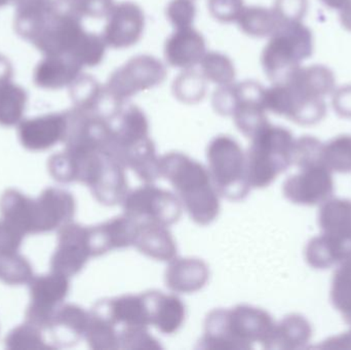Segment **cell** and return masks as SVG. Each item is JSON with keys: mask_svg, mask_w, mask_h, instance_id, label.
<instances>
[{"mask_svg": "<svg viewBox=\"0 0 351 350\" xmlns=\"http://www.w3.org/2000/svg\"><path fill=\"white\" fill-rule=\"evenodd\" d=\"M335 76L323 65L299 67L282 82L264 90L266 110L302 125H315L325 117V97L334 92Z\"/></svg>", "mask_w": 351, "mask_h": 350, "instance_id": "obj_1", "label": "cell"}, {"mask_svg": "<svg viewBox=\"0 0 351 350\" xmlns=\"http://www.w3.org/2000/svg\"><path fill=\"white\" fill-rule=\"evenodd\" d=\"M84 18L62 0H53L28 41L45 55L65 57L82 68L96 67L102 63L107 45L102 35L84 29Z\"/></svg>", "mask_w": 351, "mask_h": 350, "instance_id": "obj_2", "label": "cell"}, {"mask_svg": "<svg viewBox=\"0 0 351 350\" xmlns=\"http://www.w3.org/2000/svg\"><path fill=\"white\" fill-rule=\"evenodd\" d=\"M274 324L265 310L251 305L219 308L206 316L204 336L198 342L202 349L247 350L254 343L264 345L269 340Z\"/></svg>", "mask_w": 351, "mask_h": 350, "instance_id": "obj_3", "label": "cell"}, {"mask_svg": "<svg viewBox=\"0 0 351 350\" xmlns=\"http://www.w3.org/2000/svg\"><path fill=\"white\" fill-rule=\"evenodd\" d=\"M160 176L174 187L190 218L198 225L214 222L220 213L219 193L208 168L181 152H169L160 158Z\"/></svg>", "mask_w": 351, "mask_h": 350, "instance_id": "obj_4", "label": "cell"}, {"mask_svg": "<svg viewBox=\"0 0 351 350\" xmlns=\"http://www.w3.org/2000/svg\"><path fill=\"white\" fill-rule=\"evenodd\" d=\"M251 140L245 153L247 180L252 188H264L293 164L295 140L286 127L269 123Z\"/></svg>", "mask_w": 351, "mask_h": 350, "instance_id": "obj_5", "label": "cell"}, {"mask_svg": "<svg viewBox=\"0 0 351 350\" xmlns=\"http://www.w3.org/2000/svg\"><path fill=\"white\" fill-rule=\"evenodd\" d=\"M313 53V35L301 21H284L270 36L261 64L272 84L284 82Z\"/></svg>", "mask_w": 351, "mask_h": 350, "instance_id": "obj_6", "label": "cell"}, {"mask_svg": "<svg viewBox=\"0 0 351 350\" xmlns=\"http://www.w3.org/2000/svg\"><path fill=\"white\" fill-rule=\"evenodd\" d=\"M208 172L215 189L229 201L245 199L251 191L247 180L245 153L237 140L219 135L206 148Z\"/></svg>", "mask_w": 351, "mask_h": 350, "instance_id": "obj_7", "label": "cell"}, {"mask_svg": "<svg viewBox=\"0 0 351 350\" xmlns=\"http://www.w3.org/2000/svg\"><path fill=\"white\" fill-rule=\"evenodd\" d=\"M264 90L265 88L254 80L221 86L215 90L213 107L222 116H232L239 131L251 139L269 123L264 105Z\"/></svg>", "mask_w": 351, "mask_h": 350, "instance_id": "obj_8", "label": "cell"}, {"mask_svg": "<svg viewBox=\"0 0 351 350\" xmlns=\"http://www.w3.org/2000/svg\"><path fill=\"white\" fill-rule=\"evenodd\" d=\"M167 74L166 66L158 58L149 55H136L111 73L104 88L111 98L125 104V101L140 92L162 84Z\"/></svg>", "mask_w": 351, "mask_h": 350, "instance_id": "obj_9", "label": "cell"}, {"mask_svg": "<svg viewBox=\"0 0 351 350\" xmlns=\"http://www.w3.org/2000/svg\"><path fill=\"white\" fill-rule=\"evenodd\" d=\"M123 215L134 221H152L171 226L179 221L182 205L178 195L152 183L129 190L123 201Z\"/></svg>", "mask_w": 351, "mask_h": 350, "instance_id": "obj_10", "label": "cell"}, {"mask_svg": "<svg viewBox=\"0 0 351 350\" xmlns=\"http://www.w3.org/2000/svg\"><path fill=\"white\" fill-rule=\"evenodd\" d=\"M28 285L30 304L27 308L26 322L45 331L53 312L69 293V277L51 271L49 275L33 277Z\"/></svg>", "mask_w": 351, "mask_h": 350, "instance_id": "obj_11", "label": "cell"}, {"mask_svg": "<svg viewBox=\"0 0 351 350\" xmlns=\"http://www.w3.org/2000/svg\"><path fill=\"white\" fill-rule=\"evenodd\" d=\"M90 227L66 224L59 229L58 246L51 259V269L67 277L78 275L92 258Z\"/></svg>", "mask_w": 351, "mask_h": 350, "instance_id": "obj_12", "label": "cell"}, {"mask_svg": "<svg viewBox=\"0 0 351 350\" xmlns=\"http://www.w3.org/2000/svg\"><path fill=\"white\" fill-rule=\"evenodd\" d=\"M75 211V199L71 192L60 188L45 189L32 201V234L59 230L71 223Z\"/></svg>", "mask_w": 351, "mask_h": 350, "instance_id": "obj_13", "label": "cell"}, {"mask_svg": "<svg viewBox=\"0 0 351 350\" xmlns=\"http://www.w3.org/2000/svg\"><path fill=\"white\" fill-rule=\"evenodd\" d=\"M282 190L285 197L297 205L325 203L334 192L331 171L324 164L301 168L299 174L285 181Z\"/></svg>", "mask_w": 351, "mask_h": 350, "instance_id": "obj_14", "label": "cell"}, {"mask_svg": "<svg viewBox=\"0 0 351 350\" xmlns=\"http://www.w3.org/2000/svg\"><path fill=\"white\" fill-rule=\"evenodd\" d=\"M144 28L145 16L142 8L134 2L123 1L114 4L101 35L107 47L114 49H128L142 38Z\"/></svg>", "mask_w": 351, "mask_h": 350, "instance_id": "obj_15", "label": "cell"}, {"mask_svg": "<svg viewBox=\"0 0 351 350\" xmlns=\"http://www.w3.org/2000/svg\"><path fill=\"white\" fill-rule=\"evenodd\" d=\"M67 131V114L51 113L19 123V139L30 151H43L63 142Z\"/></svg>", "mask_w": 351, "mask_h": 350, "instance_id": "obj_16", "label": "cell"}, {"mask_svg": "<svg viewBox=\"0 0 351 350\" xmlns=\"http://www.w3.org/2000/svg\"><path fill=\"white\" fill-rule=\"evenodd\" d=\"M90 312L76 304H62L53 312L47 332L51 334L55 349L71 347L77 345L88 328Z\"/></svg>", "mask_w": 351, "mask_h": 350, "instance_id": "obj_17", "label": "cell"}, {"mask_svg": "<svg viewBox=\"0 0 351 350\" xmlns=\"http://www.w3.org/2000/svg\"><path fill=\"white\" fill-rule=\"evenodd\" d=\"M137 222L125 215L112 218L90 227L93 257L102 256L115 249L133 246Z\"/></svg>", "mask_w": 351, "mask_h": 350, "instance_id": "obj_18", "label": "cell"}, {"mask_svg": "<svg viewBox=\"0 0 351 350\" xmlns=\"http://www.w3.org/2000/svg\"><path fill=\"white\" fill-rule=\"evenodd\" d=\"M206 53L204 37L193 27L175 29L165 45V57L169 65L185 70L199 65Z\"/></svg>", "mask_w": 351, "mask_h": 350, "instance_id": "obj_19", "label": "cell"}, {"mask_svg": "<svg viewBox=\"0 0 351 350\" xmlns=\"http://www.w3.org/2000/svg\"><path fill=\"white\" fill-rule=\"evenodd\" d=\"M149 314L150 325L165 335L177 333L183 326L186 318V308L176 295H169L160 291L143 293Z\"/></svg>", "mask_w": 351, "mask_h": 350, "instance_id": "obj_20", "label": "cell"}, {"mask_svg": "<svg viewBox=\"0 0 351 350\" xmlns=\"http://www.w3.org/2000/svg\"><path fill=\"white\" fill-rule=\"evenodd\" d=\"M133 246L154 260L170 262L177 257V245L168 226L156 222H137Z\"/></svg>", "mask_w": 351, "mask_h": 350, "instance_id": "obj_21", "label": "cell"}, {"mask_svg": "<svg viewBox=\"0 0 351 350\" xmlns=\"http://www.w3.org/2000/svg\"><path fill=\"white\" fill-rule=\"evenodd\" d=\"M210 269L197 258H177L170 261L165 275L167 287L180 294L199 291L208 283Z\"/></svg>", "mask_w": 351, "mask_h": 350, "instance_id": "obj_22", "label": "cell"}, {"mask_svg": "<svg viewBox=\"0 0 351 350\" xmlns=\"http://www.w3.org/2000/svg\"><path fill=\"white\" fill-rule=\"evenodd\" d=\"M306 258L317 269L330 268L351 258V236L323 234L313 238L306 249Z\"/></svg>", "mask_w": 351, "mask_h": 350, "instance_id": "obj_23", "label": "cell"}, {"mask_svg": "<svg viewBox=\"0 0 351 350\" xmlns=\"http://www.w3.org/2000/svg\"><path fill=\"white\" fill-rule=\"evenodd\" d=\"M82 69L80 64L67 58L45 55L35 69L34 82L39 88L59 90L71 86Z\"/></svg>", "mask_w": 351, "mask_h": 350, "instance_id": "obj_24", "label": "cell"}, {"mask_svg": "<svg viewBox=\"0 0 351 350\" xmlns=\"http://www.w3.org/2000/svg\"><path fill=\"white\" fill-rule=\"evenodd\" d=\"M32 199L16 189H8L0 199L1 221L22 236L32 234Z\"/></svg>", "mask_w": 351, "mask_h": 350, "instance_id": "obj_25", "label": "cell"}, {"mask_svg": "<svg viewBox=\"0 0 351 350\" xmlns=\"http://www.w3.org/2000/svg\"><path fill=\"white\" fill-rule=\"evenodd\" d=\"M311 334V327L302 316H286L280 324L274 326L271 336L264 345V349H300L309 340Z\"/></svg>", "mask_w": 351, "mask_h": 350, "instance_id": "obj_26", "label": "cell"}, {"mask_svg": "<svg viewBox=\"0 0 351 350\" xmlns=\"http://www.w3.org/2000/svg\"><path fill=\"white\" fill-rule=\"evenodd\" d=\"M282 22L284 20L274 8L257 5L243 6L235 21L243 33L258 38L271 36Z\"/></svg>", "mask_w": 351, "mask_h": 350, "instance_id": "obj_27", "label": "cell"}, {"mask_svg": "<svg viewBox=\"0 0 351 350\" xmlns=\"http://www.w3.org/2000/svg\"><path fill=\"white\" fill-rule=\"evenodd\" d=\"M27 92L12 82L0 80V125L14 127L22 121L26 108Z\"/></svg>", "mask_w": 351, "mask_h": 350, "instance_id": "obj_28", "label": "cell"}, {"mask_svg": "<svg viewBox=\"0 0 351 350\" xmlns=\"http://www.w3.org/2000/svg\"><path fill=\"white\" fill-rule=\"evenodd\" d=\"M319 225L324 234L351 236V201H325L319 212Z\"/></svg>", "mask_w": 351, "mask_h": 350, "instance_id": "obj_29", "label": "cell"}, {"mask_svg": "<svg viewBox=\"0 0 351 350\" xmlns=\"http://www.w3.org/2000/svg\"><path fill=\"white\" fill-rule=\"evenodd\" d=\"M84 338L88 347L97 350L119 349V336L117 328L100 314L90 310Z\"/></svg>", "mask_w": 351, "mask_h": 350, "instance_id": "obj_30", "label": "cell"}, {"mask_svg": "<svg viewBox=\"0 0 351 350\" xmlns=\"http://www.w3.org/2000/svg\"><path fill=\"white\" fill-rule=\"evenodd\" d=\"M32 265L16 252L0 253V281L8 286H22L33 279Z\"/></svg>", "mask_w": 351, "mask_h": 350, "instance_id": "obj_31", "label": "cell"}, {"mask_svg": "<svg viewBox=\"0 0 351 350\" xmlns=\"http://www.w3.org/2000/svg\"><path fill=\"white\" fill-rule=\"evenodd\" d=\"M200 72L208 82L219 86L232 84L235 78V68L227 55L218 51L206 53L199 63Z\"/></svg>", "mask_w": 351, "mask_h": 350, "instance_id": "obj_32", "label": "cell"}, {"mask_svg": "<svg viewBox=\"0 0 351 350\" xmlns=\"http://www.w3.org/2000/svg\"><path fill=\"white\" fill-rule=\"evenodd\" d=\"M206 80L202 72L197 73L194 70L186 69L176 78L173 84L175 98L186 104L200 102L206 95Z\"/></svg>", "mask_w": 351, "mask_h": 350, "instance_id": "obj_33", "label": "cell"}, {"mask_svg": "<svg viewBox=\"0 0 351 350\" xmlns=\"http://www.w3.org/2000/svg\"><path fill=\"white\" fill-rule=\"evenodd\" d=\"M5 347L8 349H55L51 345H47V341L43 339L41 329L27 322L14 328L8 335Z\"/></svg>", "mask_w": 351, "mask_h": 350, "instance_id": "obj_34", "label": "cell"}, {"mask_svg": "<svg viewBox=\"0 0 351 350\" xmlns=\"http://www.w3.org/2000/svg\"><path fill=\"white\" fill-rule=\"evenodd\" d=\"M323 162L330 171L339 173L350 172V136H339L324 145Z\"/></svg>", "mask_w": 351, "mask_h": 350, "instance_id": "obj_35", "label": "cell"}, {"mask_svg": "<svg viewBox=\"0 0 351 350\" xmlns=\"http://www.w3.org/2000/svg\"><path fill=\"white\" fill-rule=\"evenodd\" d=\"M332 301L344 318L351 316V258L340 264L334 277Z\"/></svg>", "mask_w": 351, "mask_h": 350, "instance_id": "obj_36", "label": "cell"}, {"mask_svg": "<svg viewBox=\"0 0 351 350\" xmlns=\"http://www.w3.org/2000/svg\"><path fill=\"white\" fill-rule=\"evenodd\" d=\"M323 153V144L315 138L305 136L300 139L295 140L293 164L300 168L324 164Z\"/></svg>", "mask_w": 351, "mask_h": 350, "instance_id": "obj_37", "label": "cell"}, {"mask_svg": "<svg viewBox=\"0 0 351 350\" xmlns=\"http://www.w3.org/2000/svg\"><path fill=\"white\" fill-rule=\"evenodd\" d=\"M194 0H172L167 8V16L175 29L192 27L196 16Z\"/></svg>", "mask_w": 351, "mask_h": 350, "instance_id": "obj_38", "label": "cell"}, {"mask_svg": "<svg viewBox=\"0 0 351 350\" xmlns=\"http://www.w3.org/2000/svg\"><path fill=\"white\" fill-rule=\"evenodd\" d=\"M208 10L217 21L225 24L235 23L243 10V0H208Z\"/></svg>", "mask_w": 351, "mask_h": 350, "instance_id": "obj_39", "label": "cell"}, {"mask_svg": "<svg viewBox=\"0 0 351 350\" xmlns=\"http://www.w3.org/2000/svg\"><path fill=\"white\" fill-rule=\"evenodd\" d=\"M274 8L284 21H301L306 14L307 0H276Z\"/></svg>", "mask_w": 351, "mask_h": 350, "instance_id": "obj_40", "label": "cell"}, {"mask_svg": "<svg viewBox=\"0 0 351 350\" xmlns=\"http://www.w3.org/2000/svg\"><path fill=\"white\" fill-rule=\"evenodd\" d=\"M84 18H104L114 6V0H80Z\"/></svg>", "mask_w": 351, "mask_h": 350, "instance_id": "obj_41", "label": "cell"}, {"mask_svg": "<svg viewBox=\"0 0 351 350\" xmlns=\"http://www.w3.org/2000/svg\"><path fill=\"white\" fill-rule=\"evenodd\" d=\"M23 240L24 236L16 234L12 228L0 221V253L19 251Z\"/></svg>", "mask_w": 351, "mask_h": 350, "instance_id": "obj_42", "label": "cell"}, {"mask_svg": "<svg viewBox=\"0 0 351 350\" xmlns=\"http://www.w3.org/2000/svg\"><path fill=\"white\" fill-rule=\"evenodd\" d=\"M333 106L340 116L351 117V86H342L335 90Z\"/></svg>", "mask_w": 351, "mask_h": 350, "instance_id": "obj_43", "label": "cell"}, {"mask_svg": "<svg viewBox=\"0 0 351 350\" xmlns=\"http://www.w3.org/2000/svg\"><path fill=\"white\" fill-rule=\"evenodd\" d=\"M339 16L344 28L351 31V0H346L340 10Z\"/></svg>", "mask_w": 351, "mask_h": 350, "instance_id": "obj_44", "label": "cell"}, {"mask_svg": "<svg viewBox=\"0 0 351 350\" xmlns=\"http://www.w3.org/2000/svg\"><path fill=\"white\" fill-rule=\"evenodd\" d=\"M12 69L10 62L0 55V80L12 78Z\"/></svg>", "mask_w": 351, "mask_h": 350, "instance_id": "obj_45", "label": "cell"}, {"mask_svg": "<svg viewBox=\"0 0 351 350\" xmlns=\"http://www.w3.org/2000/svg\"><path fill=\"white\" fill-rule=\"evenodd\" d=\"M327 8H332V10H340L342 6L346 3V0H321Z\"/></svg>", "mask_w": 351, "mask_h": 350, "instance_id": "obj_46", "label": "cell"}, {"mask_svg": "<svg viewBox=\"0 0 351 350\" xmlns=\"http://www.w3.org/2000/svg\"><path fill=\"white\" fill-rule=\"evenodd\" d=\"M10 1H12V0H0V8L10 3Z\"/></svg>", "mask_w": 351, "mask_h": 350, "instance_id": "obj_47", "label": "cell"}, {"mask_svg": "<svg viewBox=\"0 0 351 350\" xmlns=\"http://www.w3.org/2000/svg\"><path fill=\"white\" fill-rule=\"evenodd\" d=\"M346 322L350 323V324L351 325V316H348V318H346Z\"/></svg>", "mask_w": 351, "mask_h": 350, "instance_id": "obj_48", "label": "cell"}]
</instances>
